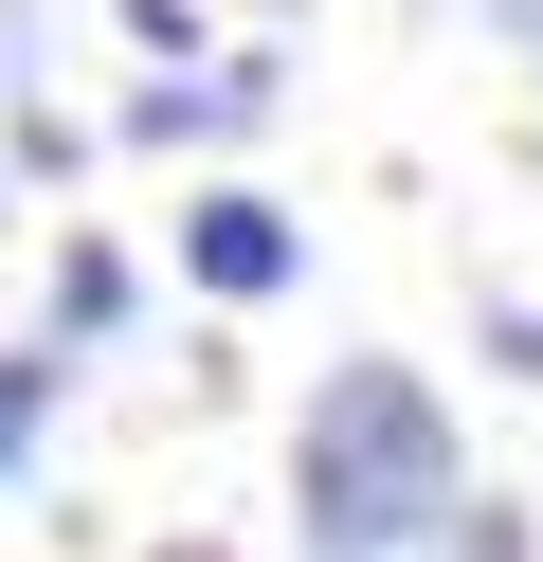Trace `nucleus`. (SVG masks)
I'll use <instances>...</instances> for the list:
<instances>
[{"label":"nucleus","mask_w":543,"mask_h":562,"mask_svg":"<svg viewBox=\"0 0 543 562\" xmlns=\"http://www.w3.org/2000/svg\"><path fill=\"white\" fill-rule=\"evenodd\" d=\"M489 363H507V381H543V308H489Z\"/></svg>","instance_id":"10"},{"label":"nucleus","mask_w":543,"mask_h":562,"mask_svg":"<svg viewBox=\"0 0 543 562\" xmlns=\"http://www.w3.org/2000/svg\"><path fill=\"white\" fill-rule=\"evenodd\" d=\"M55 400H72V345L36 327V345H0V490L36 472V436H55Z\"/></svg>","instance_id":"6"},{"label":"nucleus","mask_w":543,"mask_h":562,"mask_svg":"<svg viewBox=\"0 0 543 562\" xmlns=\"http://www.w3.org/2000/svg\"><path fill=\"white\" fill-rule=\"evenodd\" d=\"M145 562H236V544H145Z\"/></svg>","instance_id":"12"},{"label":"nucleus","mask_w":543,"mask_h":562,"mask_svg":"<svg viewBox=\"0 0 543 562\" xmlns=\"http://www.w3.org/2000/svg\"><path fill=\"white\" fill-rule=\"evenodd\" d=\"M290 272H308V218H290L272 182H200L181 200V291L200 308H272Z\"/></svg>","instance_id":"3"},{"label":"nucleus","mask_w":543,"mask_h":562,"mask_svg":"<svg viewBox=\"0 0 543 562\" xmlns=\"http://www.w3.org/2000/svg\"><path fill=\"white\" fill-rule=\"evenodd\" d=\"M36 37H55V0H0V91H36Z\"/></svg>","instance_id":"9"},{"label":"nucleus","mask_w":543,"mask_h":562,"mask_svg":"<svg viewBox=\"0 0 543 562\" xmlns=\"http://www.w3.org/2000/svg\"><path fill=\"white\" fill-rule=\"evenodd\" d=\"M91 146H109L91 110H55V91H0V182H19V200H36V182H72Z\"/></svg>","instance_id":"7"},{"label":"nucleus","mask_w":543,"mask_h":562,"mask_svg":"<svg viewBox=\"0 0 543 562\" xmlns=\"http://www.w3.org/2000/svg\"><path fill=\"white\" fill-rule=\"evenodd\" d=\"M398 562H543V526L507 508V490H471V472H453V490H434V526H417Z\"/></svg>","instance_id":"5"},{"label":"nucleus","mask_w":543,"mask_h":562,"mask_svg":"<svg viewBox=\"0 0 543 562\" xmlns=\"http://www.w3.org/2000/svg\"><path fill=\"white\" fill-rule=\"evenodd\" d=\"M434 490H453V400H434L417 363H326L308 417H290V526H308V562H398L434 526Z\"/></svg>","instance_id":"1"},{"label":"nucleus","mask_w":543,"mask_h":562,"mask_svg":"<svg viewBox=\"0 0 543 562\" xmlns=\"http://www.w3.org/2000/svg\"><path fill=\"white\" fill-rule=\"evenodd\" d=\"M127 308H145V272L109 255V236H55V345H72V363H91V345L127 327Z\"/></svg>","instance_id":"4"},{"label":"nucleus","mask_w":543,"mask_h":562,"mask_svg":"<svg viewBox=\"0 0 543 562\" xmlns=\"http://www.w3.org/2000/svg\"><path fill=\"white\" fill-rule=\"evenodd\" d=\"M0 236H19V182H0Z\"/></svg>","instance_id":"13"},{"label":"nucleus","mask_w":543,"mask_h":562,"mask_svg":"<svg viewBox=\"0 0 543 562\" xmlns=\"http://www.w3.org/2000/svg\"><path fill=\"white\" fill-rule=\"evenodd\" d=\"M489 37H507V55H543V0H489Z\"/></svg>","instance_id":"11"},{"label":"nucleus","mask_w":543,"mask_h":562,"mask_svg":"<svg viewBox=\"0 0 543 562\" xmlns=\"http://www.w3.org/2000/svg\"><path fill=\"white\" fill-rule=\"evenodd\" d=\"M109 19H127L145 55H200V0H109Z\"/></svg>","instance_id":"8"},{"label":"nucleus","mask_w":543,"mask_h":562,"mask_svg":"<svg viewBox=\"0 0 543 562\" xmlns=\"http://www.w3.org/2000/svg\"><path fill=\"white\" fill-rule=\"evenodd\" d=\"M290 110V55H145V91L109 110V146H253Z\"/></svg>","instance_id":"2"}]
</instances>
